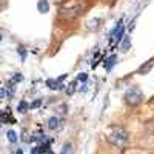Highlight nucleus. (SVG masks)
<instances>
[{"label":"nucleus","instance_id":"1","mask_svg":"<svg viewBox=\"0 0 154 154\" xmlns=\"http://www.w3.org/2000/svg\"><path fill=\"white\" fill-rule=\"evenodd\" d=\"M108 139L111 143L117 145V146H123L128 143V133L120 126H112V128H109Z\"/></svg>","mask_w":154,"mask_h":154},{"label":"nucleus","instance_id":"2","mask_svg":"<svg viewBox=\"0 0 154 154\" xmlns=\"http://www.w3.org/2000/svg\"><path fill=\"white\" fill-rule=\"evenodd\" d=\"M142 99H143L142 91H140L139 88H136V86L130 88V89H128V91L125 93V102H126L128 105H131V106L139 105L140 102H142Z\"/></svg>","mask_w":154,"mask_h":154},{"label":"nucleus","instance_id":"3","mask_svg":"<svg viewBox=\"0 0 154 154\" xmlns=\"http://www.w3.org/2000/svg\"><path fill=\"white\" fill-rule=\"evenodd\" d=\"M123 34H125V23H123V20H120L117 25H116V28L112 29V32L109 35V43L120 42L122 38H123Z\"/></svg>","mask_w":154,"mask_h":154},{"label":"nucleus","instance_id":"4","mask_svg":"<svg viewBox=\"0 0 154 154\" xmlns=\"http://www.w3.org/2000/svg\"><path fill=\"white\" fill-rule=\"evenodd\" d=\"M66 77H68V74H63V75L57 77V79H49V80H46V85H48L51 89H60L63 80H65Z\"/></svg>","mask_w":154,"mask_h":154},{"label":"nucleus","instance_id":"5","mask_svg":"<svg viewBox=\"0 0 154 154\" xmlns=\"http://www.w3.org/2000/svg\"><path fill=\"white\" fill-rule=\"evenodd\" d=\"M116 62H117V57H116V56L108 57V59H106V62H105V69H106V71H111V69H112V66L116 65Z\"/></svg>","mask_w":154,"mask_h":154},{"label":"nucleus","instance_id":"6","mask_svg":"<svg viewBox=\"0 0 154 154\" xmlns=\"http://www.w3.org/2000/svg\"><path fill=\"white\" fill-rule=\"evenodd\" d=\"M37 8H38V11L40 12H48L49 11V3H48V0H40V2L37 3Z\"/></svg>","mask_w":154,"mask_h":154},{"label":"nucleus","instance_id":"7","mask_svg":"<svg viewBox=\"0 0 154 154\" xmlns=\"http://www.w3.org/2000/svg\"><path fill=\"white\" fill-rule=\"evenodd\" d=\"M6 137H8V142H11V143H17V134H16L14 130H8Z\"/></svg>","mask_w":154,"mask_h":154},{"label":"nucleus","instance_id":"8","mask_svg":"<svg viewBox=\"0 0 154 154\" xmlns=\"http://www.w3.org/2000/svg\"><path fill=\"white\" fill-rule=\"evenodd\" d=\"M59 119L57 117H49V120H48V128L49 130H57V126H59Z\"/></svg>","mask_w":154,"mask_h":154},{"label":"nucleus","instance_id":"9","mask_svg":"<svg viewBox=\"0 0 154 154\" xmlns=\"http://www.w3.org/2000/svg\"><path fill=\"white\" fill-rule=\"evenodd\" d=\"M29 108H31V105L28 103V102L22 100L20 103H19V108H17V109H19V112H26V111H28Z\"/></svg>","mask_w":154,"mask_h":154},{"label":"nucleus","instance_id":"10","mask_svg":"<svg viewBox=\"0 0 154 154\" xmlns=\"http://www.w3.org/2000/svg\"><path fill=\"white\" fill-rule=\"evenodd\" d=\"M72 152H74V149H72L71 143H65L63 148H62V151H60V154H72Z\"/></svg>","mask_w":154,"mask_h":154},{"label":"nucleus","instance_id":"11","mask_svg":"<svg viewBox=\"0 0 154 154\" xmlns=\"http://www.w3.org/2000/svg\"><path fill=\"white\" fill-rule=\"evenodd\" d=\"M45 151H48V148L43 146V145H40V146H37V148H32L31 149V154H43Z\"/></svg>","mask_w":154,"mask_h":154},{"label":"nucleus","instance_id":"12","mask_svg":"<svg viewBox=\"0 0 154 154\" xmlns=\"http://www.w3.org/2000/svg\"><path fill=\"white\" fill-rule=\"evenodd\" d=\"M75 86H77V80H74V82L69 83V86H68V89H66V94H68V96H72V94H74Z\"/></svg>","mask_w":154,"mask_h":154},{"label":"nucleus","instance_id":"13","mask_svg":"<svg viewBox=\"0 0 154 154\" xmlns=\"http://www.w3.org/2000/svg\"><path fill=\"white\" fill-rule=\"evenodd\" d=\"M77 82H80V83H85L86 80H88V74L86 72H80L79 75H77V79H75Z\"/></svg>","mask_w":154,"mask_h":154},{"label":"nucleus","instance_id":"14","mask_svg":"<svg viewBox=\"0 0 154 154\" xmlns=\"http://www.w3.org/2000/svg\"><path fill=\"white\" fill-rule=\"evenodd\" d=\"M130 46H131L130 38L125 37V38H123V43H122V49H123V51H128V49H130Z\"/></svg>","mask_w":154,"mask_h":154},{"label":"nucleus","instance_id":"15","mask_svg":"<svg viewBox=\"0 0 154 154\" xmlns=\"http://www.w3.org/2000/svg\"><path fill=\"white\" fill-rule=\"evenodd\" d=\"M42 105V100H34L32 103H31V109H35V108H38Z\"/></svg>","mask_w":154,"mask_h":154},{"label":"nucleus","instance_id":"16","mask_svg":"<svg viewBox=\"0 0 154 154\" xmlns=\"http://www.w3.org/2000/svg\"><path fill=\"white\" fill-rule=\"evenodd\" d=\"M19 53H20V57H22V60H25V59H26V51H23V48H22V46H19Z\"/></svg>","mask_w":154,"mask_h":154},{"label":"nucleus","instance_id":"17","mask_svg":"<svg viewBox=\"0 0 154 154\" xmlns=\"http://www.w3.org/2000/svg\"><path fill=\"white\" fill-rule=\"evenodd\" d=\"M14 154H23V151H22V149H16V152H14Z\"/></svg>","mask_w":154,"mask_h":154}]
</instances>
